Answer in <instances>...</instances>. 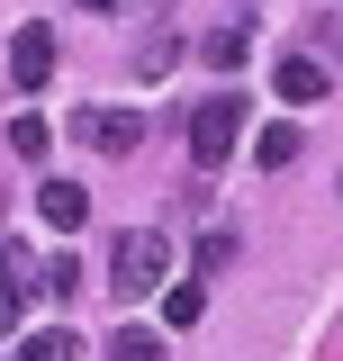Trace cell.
<instances>
[{"instance_id":"1","label":"cell","mask_w":343,"mask_h":361,"mask_svg":"<svg viewBox=\"0 0 343 361\" xmlns=\"http://www.w3.org/2000/svg\"><path fill=\"white\" fill-rule=\"evenodd\" d=\"M163 280H172V244L154 226H127V235L109 244V289H118V298H145V289H163Z\"/></svg>"},{"instance_id":"2","label":"cell","mask_w":343,"mask_h":361,"mask_svg":"<svg viewBox=\"0 0 343 361\" xmlns=\"http://www.w3.org/2000/svg\"><path fill=\"white\" fill-rule=\"evenodd\" d=\"M235 135H244V99H235V90L199 99V109H190V163H199V172H217V163L235 154Z\"/></svg>"},{"instance_id":"3","label":"cell","mask_w":343,"mask_h":361,"mask_svg":"<svg viewBox=\"0 0 343 361\" xmlns=\"http://www.w3.org/2000/svg\"><path fill=\"white\" fill-rule=\"evenodd\" d=\"M73 135H82L90 154H136L145 145V118L136 109H73Z\"/></svg>"},{"instance_id":"4","label":"cell","mask_w":343,"mask_h":361,"mask_svg":"<svg viewBox=\"0 0 343 361\" xmlns=\"http://www.w3.org/2000/svg\"><path fill=\"white\" fill-rule=\"evenodd\" d=\"M9 82H18V90L54 82V37H45V27H18V37H9Z\"/></svg>"},{"instance_id":"5","label":"cell","mask_w":343,"mask_h":361,"mask_svg":"<svg viewBox=\"0 0 343 361\" xmlns=\"http://www.w3.org/2000/svg\"><path fill=\"white\" fill-rule=\"evenodd\" d=\"M271 82H280V99H289V109H325V90H335V73H325L316 54H289V63H280Z\"/></svg>"},{"instance_id":"6","label":"cell","mask_w":343,"mask_h":361,"mask_svg":"<svg viewBox=\"0 0 343 361\" xmlns=\"http://www.w3.org/2000/svg\"><path fill=\"white\" fill-rule=\"evenodd\" d=\"M37 217L45 226H82L90 217V190H82V180H45V190H37Z\"/></svg>"},{"instance_id":"7","label":"cell","mask_w":343,"mask_h":361,"mask_svg":"<svg viewBox=\"0 0 343 361\" xmlns=\"http://www.w3.org/2000/svg\"><path fill=\"white\" fill-rule=\"evenodd\" d=\"M299 145H307V135L280 118V127H262V135H253V163H262V172H289V163H299Z\"/></svg>"},{"instance_id":"8","label":"cell","mask_w":343,"mask_h":361,"mask_svg":"<svg viewBox=\"0 0 343 361\" xmlns=\"http://www.w3.org/2000/svg\"><path fill=\"white\" fill-rule=\"evenodd\" d=\"M172 63H181V37H163V27H154L145 45H136V82H163Z\"/></svg>"},{"instance_id":"9","label":"cell","mask_w":343,"mask_h":361,"mask_svg":"<svg viewBox=\"0 0 343 361\" xmlns=\"http://www.w3.org/2000/svg\"><path fill=\"white\" fill-rule=\"evenodd\" d=\"M109 361H163V334L154 325H118L109 334Z\"/></svg>"},{"instance_id":"10","label":"cell","mask_w":343,"mask_h":361,"mask_svg":"<svg viewBox=\"0 0 343 361\" xmlns=\"http://www.w3.org/2000/svg\"><path fill=\"white\" fill-rule=\"evenodd\" d=\"M9 361H82V334H64V325H54V334H28Z\"/></svg>"},{"instance_id":"11","label":"cell","mask_w":343,"mask_h":361,"mask_svg":"<svg viewBox=\"0 0 343 361\" xmlns=\"http://www.w3.org/2000/svg\"><path fill=\"white\" fill-rule=\"evenodd\" d=\"M199 54H208L217 73H235V63H244V54H253V37H244V27H217V37L199 45Z\"/></svg>"},{"instance_id":"12","label":"cell","mask_w":343,"mask_h":361,"mask_svg":"<svg viewBox=\"0 0 343 361\" xmlns=\"http://www.w3.org/2000/svg\"><path fill=\"white\" fill-rule=\"evenodd\" d=\"M235 253H244V235H235V226H208V235H199V271H226Z\"/></svg>"},{"instance_id":"13","label":"cell","mask_w":343,"mask_h":361,"mask_svg":"<svg viewBox=\"0 0 343 361\" xmlns=\"http://www.w3.org/2000/svg\"><path fill=\"white\" fill-rule=\"evenodd\" d=\"M199 307H208V289H199V280H181V289L163 298V325H199Z\"/></svg>"},{"instance_id":"14","label":"cell","mask_w":343,"mask_h":361,"mask_svg":"<svg viewBox=\"0 0 343 361\" xmlns=\"http://www.w3.org/2000/svg\"><path fill=\"white\" fill-rule=\"evenodd\" d=\"M0 289H37V262H28L18 244H0Z\"/></svg>"},{"instance_id":"15","label":"cell","mask_w":343,"mask_h":361,"mask_svg":"<svg viewBox=\"0 0 343 361\" xmlns=\"http://www.w3.org/2000/svg\"><path fill=\"white\" fill-rule=\"evenodd\" d=\"M9 145H18V154L37 163V154H45V118H9Z\"/></svg>"},{"instance_id":"16","label":"cell","mask_w":343,"mask_h":361,"mask_svg":"<svg viewBox=\"0 0 343 361\" xmlns=\"http://www.w3.org/2000/svg\"><path fill=\"white\" fill-rule=\"evenodd\" d=\"M18 334V289H0V343Z\"/></svg>"},{"instance_id":"17","label":"cell","mask_w":343,"mask_h":361,"mask_svg":"<svg viewBox=\"0 0 343 361\" xmlns=\"http://www.w3.org/2000/svg\"><path fill=\"white\" fill-rule=\"evenodd\" d=\"M73 9H127V0H73Z\"/></svg>"},{"instance_id":"18","label":"cell","mask_w":343,"mask_h":361,"mask_svg":"<svg viewBox=\"0 0 343 361\" xmlns=\"http://www.w3.org/2000/svg\"><path fill=\"white\" fill-rule=\"evenodd\" d=\"M0 208H9V190H0Z\"/></svg>"},{"instance_id":"19","label":"cell","mask_w":343,"mask_h":361,"mask_svg":"<svg viewBox=\"0 0 343 361\" xmlns=\"http://www.w3.org/2000/svg\"><path fill=\"white\" fill-rule=\"evenodd\" d=\"M127 9H145V0H127Z\"/></svg>"}]
</instances>
